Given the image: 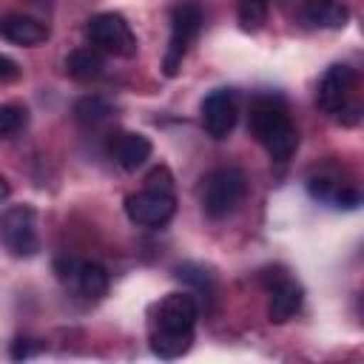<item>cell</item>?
<instances>
[{
  "label": "cell",
  "instance_id": "ffe728a7",
  "mask_svg": "<svg viewBox=\"0 0 364 364\" xmlns=\"http://www.w3.org/2000/svg\"><path fill=\"white\" fill-rule=\"evenodd\" d=\"M145 191H154V193H171L173 196V176L165 165H156L151 168V173L145 176Z\"/></svg>",
  "mask_w": 364,
  "mask_h": 364
},
{
  "label": "cell",
  "instance_id": "52a82bcc",
  "mask_svg": "<svg viewBox=\"0 0 364 364\" xmlns=\"http://www.w3.org/2000/svg\"><path fill=\"white\" fill-rule=\"evenodd\" d=\"M176 210V202L171 193H154V191H139L125 199V213L134 225L142 228H162Z\"/></svg>",
  "mask_w": 364,
  "mask_h": 364
},
{
  "label": "cell",
  "instance_id": "e0dca14e",
  "mask_svg": "<svg viewBox=\"0 0 364 364\" xmlns=\"http://www.w3.org/2000/svg\"><path fill=\"white\" fill-rule=\"evenodd\" d=\"M114 111H111V105L102 100V97H82V100H77V105H74V117H77V122L80 125H100L102 119H108Z\"/></svg>",
  "mask_w": 364,
  "mask_h": 364
},
{
  "label": "cell",
  "instance_id": "5bb4252c",
  "mask_svg": "<svg viewBox=\"0 0 364 364\" xmlns=\"http://www.w3.org/2000/svg\"><path fill=\"white\" fill-rule=\"evenodd\" d=\"M71 282L77 284V290L85 299H100L108 290V273L97 262H77V270H74Z\"/></svg>",
  "mask_w": 364,
  "mask_h": 364
},
{
  "label": "cell",
  "instance_id": "4fadbf2b",
  "mask_svg": "<svg viewBox=\"0 0 364 364\" xmlns=\"http://www.w3.org/2000/svg\"><path fill=\"white\" fill-rule=\"evenodd\" d=\"M301 17L313 28H341L350 20V9L341 0H307Z\"/></svg>",
  "mask_w": 364,
  "mask_h": 364
},
{
  "label": "cell",
  "instance_id": "9a60e30c",
  "mask_svg": "<svg viewBox=\"0 0 364 364\" xmlns=\"http://www.w3.org/2000/svg\"><path fill=\"white\" fill-rule=\"evenodd\" d=\"M65 71H68V77H74L80 82H91V80L102 77L105 60L91 48H77L65 57Z\"/></svg>",
  "mask_w": 364,
  "mask_h": 364
},
{
  "label": "cell",
  "instance_id": "7c38bea8",
  "mask_svg": "<svg viewBox=\"0 0 364 364\" xmlns=\"http://www.w3.org/2000/svg\"><path fill=\"white\" fill-rule=\"evenodd\" d=\"M301 299H304V290L301 284H296L293 279H279L276 287L270 290V307H267V316L273 324H284L287 318H293L301 307Z\"/></svg>",
  "mask_w": 364,
  "mask_h": 364
},
{
  "label": "cell",
  "instance_id": "ac0fdd59",
  "mask_svg": "<svg viewBox=\"0 0 364 364\" xmlns=\"http://www.w3.org/2000/svg\"><path fill=\"white\" fill-rule=\"evenodd\" d=\"M26 122H28L26 105H20V102H6V105H0V136H14V134H20V131L26 128Z\"/></svg>",
  "mask_w": 364,
  "mask_h": 364
},
{
  "label": "cell",
  "instance_id": "7402d4cb",
  "mask_svg": "<svg viewBox=\"0 0 364 364\" xmlns=\"http://www.w3.org/2000/svg\"><path fill=\"white\" fill-rule=\"evenodd\" d=\"M9 196H11V185H9V179H6V176H0V205H3Z\"/></svg>",
  "mask_w": 364,
  "mask_h": 364
},
{
  "label": "cell",
  "instance_id": "6da1fadb",
  "mask_svg": "<svg viewBox=\"0 0 364 364\" xmlns=\"http://www.w3.org/2000/svg\"><path fill=\"white\" fill-rule=\"evenodd\" d=\"M250 131L276 162H287L299 148V131L290 122L284 105L273 97H259L250 105Z\"/></svg>",
  "mask_w": 364,
  "mask_h": 364
},
{
  "label": "cell",
  "instance_id": "277c9868",
  "mask_svg": "<svg viewBox=\"0 0 364 364\" xmlns=\"http://www.w3.org/2000/svg\"><path fill=\"white\" fill-rule=\"evenodd\" d=\"M202 28V9L196 3H179L171 11V40H168V51L162 60V68L168 77H176L182 57L188 51V46L193 43V37Z\"/></svg>",
  "mask_w": 364,
  "mask_h": 364
},
{
  "label": "cell",
  "instance_id": "8fae6325",
  "mask_svg": "<svg viewBox=\"0 0 364 364\" xmlns=\"http://www.w3.org/2000/svg\"><path fill=\"white\" fill-rule=\"evenodd\" d=\"M0 37L14 46H40L48 37V28L26 14H3L0 17Z\"/></svg>",
  "mask_w": 364,
  "mask_h": 364
},
{
  "label": "cell",
  "instance_id": "7a4b0ae2",
  "mask_svg": "<svg viewBox=\"0 0 364 364\" xmlns=\"http://www.w3.org/2000/svg\"><path fill=\"white\" fill-rule=\"evenodd\" d=\"M245 191H247V179L239 168H216L202 179V191H199L202 210L210 219H222L239 208Z\"/></svg>",
  "mask_w": 364,
  "mask_h": 364
},
{
  "label": "cell",
  "instance_id": "ba28073f",
  "mask_svg": "<svg viewBox=\"0 0 364 364\" xmlns=\"http://www.w3.org/2000/svg\"><path fill=\"white\" fill-rule=\"evenodd\" d=\"M239 117V105H236V94L228 88H216L202 100V125L213 139H225Z\"/></svg>",
  "mask_w": 364,
  "mask_h": 364
},
{
  "label": "cell",
  "instance_id": "2e32d148",
  "mask_svg": "<svg viewBox=\"0 0 364 364\" xmlns=\"http://www.w3.org/2000/svg\"><path fill=\"white\" fill-rule=\"evenodd\" d=\"M193 333H171V330H156L151 338V350L159 358H179L191 350Z\"/></svg>",
  "mask_w": 364,
  "mask_h": 364
},
{
  "label": "cell",
  "instance_id": "44dd1931",
  "mask_svg": "<svg viewBox=\"0 0 364 364\" xmlns=\"http://www.w3.org/2000/svg\"><path fill=\"white\" fill-rule=\"evenodd\" d=\"M17 77H20V65L11 57L0 54V82H14Z\"/></svg>",
  "mask_w": 364,
  "mask_h": 364
},
{
  "label": "cell",
  "instance_id": "9c48e42d",
  "mask_svg": "<svg viewBox=\"0 0 364 364\" xmlns=\"http://www.w3.org/2000/svg\"><path fill=\"white\" fill-rule=\"evenodd\" d=\"M199 307L191 293H171L159 304V330L171 333H193Z\"/></svg>",
  "mask_w": 364,
  "mask_h": 364
},
{
  "label": "cell",
  "instance_id": "5b68a950",
  "mask_svg": "<svg viewBox=\"0 0 364 364\" xmlns=\"http://www.w3.org/2000/svg\"><path fill=\"white\" fill-rule=\"evenodd\" d=\"M88 37L97 48L117 54V57H134L136 54V37L128 26V20L117 11H102L88 20Z\"/></svg>",
  "mask_w": 364,
  "mask_h": 364
},
{
  "label": "cell",
  "instance_id": "8992f818",
  "mask_svg": "<svg viewBox=\"0 0 364 364\" xmlns=\"http://www.w3.org/2000/svg\"><path fill=\"white\" fill-rule=\"evenodd\" d=\"M353 85H355V71L344 63L330 65L321 80H318V91H316V102L324 114H344L347 102L353 97Z\"/></svg>",
  "mask_w": 364,
  "mask_h": 364
},
{
  "label": "cell",
  "instance_id": "30bf717a",
  "mask_svg": "<svg viewBox=\"0 0 364 364\" xmlns=\"http://www.w3.org/2000/svg\"><path fill=\"white\" fill-rule=\"evenodd\" d=\"M111 154L122 171H136L151 156V139L136 131H122L111 139Z\"/></svg>",
  "mask_w": 364,
  "mask_h": 364
},
{
  "label": "cell",
  "instance_id": "3957f363",
  "mask_svg": "<svg viewBox=\"0 0 364 364\" xmlns=\"http://www.w3.org/2000/svg\"><path fill=\"white\" fill-rule=\"evenodd\" d=\"M34 219L37 216H34L31 205H11L0 213V242L11 256L28 259L40 250Z\"/></svg>",
  "mask_w": 364,
  "mask_h": 364
},
{
  "label": "cell",
  "instance_id": "d6986e66",
  "mask_svg": "<svg viewBox=\"0 0 364 364\" xmlns=\"http://www.w3.org/2000/svg\"><path fill=\"white\" fill-rule=\"evenodd\" d=\"M264 17H267V0H242L239 3V23H242V28L256 31V28H262Z\"/></svg>",
  "mask_w": 364,
  "mask_h": 364
}]
</instances>
